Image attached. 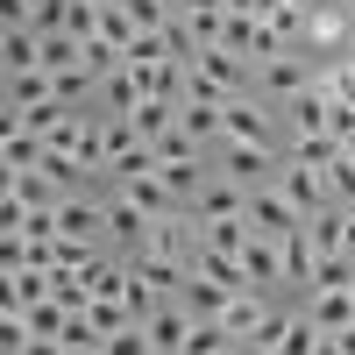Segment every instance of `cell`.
<instances>
[{
	"label": "cell",
	"mask_w": 355,
	"mask_h": 355,
	"mask_svg": "<svg viewBox=\"0 0 355 355\" xmlns=\"http://www.w3.org/2000/svg\"><path fill=\"white\" fill-rule=\"evenodd\" d=\"M313 78H320V57L313 50H284V57H270V64H256V93L270 107H284V100H299Z\"/></svg>",
	"instance_id": "6da1fadb"
},
{
	"label": "cell",
	"mask_w": 355,
	"mask_h": 355,
	"mask_svg": "<svg viewBox=\"0 0 355 355\" xmlns=\"http://www.w3.org/2000/svg\"><path fill=\"white\" fill-rule=\"evenodd\" d=\"M150 234H157V214H142V206L114 185V199H107V242H114V256H142Z\"/></svg>",
	"instance_id": "7a4b0ae2"
},
{
	"label": "cell",
	"mask_w": 355,
	"mask_h": 355,
	"mask_svg": "<svg viewBox=\"0 0 355 355\" xmlns=\"http://www.w3.org/2000/svg\"><path fill=\"white\" fill-rule=\"evenodd\" d=\"M277 142H220V171L234 178V185H270L277 178Z\"/></svg>",
	"instance_id": "3957f363"
},
{
	"label": "cell",
	"mask_w": 355,
	"mask_h": 355,
	"mask_svg": "<svg viewBox=\"0 0 355 355\" xmlns=\"http://www.w3.org/2000/svg\"><path fill=\"white\" fill-rule=\"evenodd\" d=\"M192 71L214 78L227 100H234V93H256V64H249V57H234V50H220V43H206V50L192 57Z\"/></svg>",
	"instance_id": "277c9868"
},
{
	"label": "cell",
	"mask_w": 355,
	"mask_h": 355,
	"mask_svg": "<svg viewBox=\"0 0 355 355\" xmlns=\"http://www.w3.org/2000/svg\"><path fill=\"white\" fill-rule=\"evenodd\" d=\"M57 234H71V242H107V199L64 192L57 199Z\"/></svg>",
	"instance_id": "5b68a950"
},
{
	"label": "cell",
	"mask_w": 355,
	"mask_h": 355,
	"mask_svg": "<svg viewBox=\"0 0 355 355\" xmlns=\"http://www.w3.org/2000/svg\"><path fill=\"white\" fill-rule=\"evenodd\" d=\"M227 142H277V121H270V100L263 93H234L227 100Z\"/></svg>",
	"instance_id": "8992f818"
},
{
	"label": "cell",
	"mask_w": 355,
	"mask_h": 355,
	"mask_svg": "<svg viewBox=\"0 0 355 355\" xmlns=\"http://www.w3.org/2000/svg\"><path fill=\"white\" fill-rule=\"evenodd\" d=\"M249 192H256V185H234L227 171H214V178H206V192L192 199V214H199V220H242V214H249Z\"/></svg>",
	"instance_id": "52a82bcc"
},
{
	"label": "cell",
	"mask_w": 355,
	"mask_h": 355,
	"mask_svg": "<svg viewBox=\"0 0 355 355\" xmlns=\"http://www.w3.org/2000/svg\"><path fill=\"white\" fill-rule=\"evenodd\" d=\"M270 185H277L291 206H299V214H320V206H334V199H327V171H306V164H291V157L277 164Z\"/></svg>",
	"instance_id": "ba28073f"
},
{
	"label": "cell",
	"mask_w": 355,
	"mask_h": 355,
	"mask_svg": "<svg viewBox=\"0 0 355 355\" xmlns=\"http://www.w3.org/2000/svg\"><path fill=\"white\" fill-rule=\"evenodd\" d=\"M242 270H249V291H284V234H256L242 249Z\"/></svg>",
	"instance_id": "9c48e42d"
},
{
	"label": "cell",
	"mask_w": 355,
	"mask_h": 355,
	"mask_svg": "<svg viewBox=\"0 0 355 355\" xmlns=\"http://www.w3.org/2000/svg\"><path fill=\"white\" fill-rule=\"evenodd\" d=\"M249 227H256V234H291V227H306V214H299L277 185H256V192H249Z\"/></svg>",
	"instance_id": "30bf717a"
},
{
	"label": "cell",
	"mask_w": 355,
	"mask_h": 355,
	"mask_svg": "<svg viewBox=\"0 0 355 355\" xmlns=\"http://www.w3.org/2000/svg\"><path fill=\"white\" fill-rule=\"evenodd\" d=\"M277 320V306H270V291H234L227 299V313H220V327L234 334V341H256L263 327Z\"/></svg>",
	"instance_id": "8fae6325"
},
{
	"label": "cell",
	"mask_w": 355,
	"mask_h": 355,
	"mask_svg": "<svg viewBox=\"0 0 355 355\" xmlns=\"http://www.w3.org/2000/svg\"><path fill=\"white\" fill-rule=\"evenodd\" d=\"M327 121H334V100L320 93V85H306L299 100H284V128H291V142H306V135H327Z\"/></svg>",
	"instance_id": "7c38bea8"
},
{
	"label": "cell",
	"mask_w": 355,
	"mask_h": 355,
	"mask_svg": "<svg viewBox=\"0 0 355 355\" xmlns=\"http://www.w3.org/2000/svg\"><path fill=\"white\" fill-rule=\"evenodd\" d=\"M142 327H150V341H157V355H185V341H192V313L178 306V299H164L150 320H142Z\"/></svg>",
	"instance_id": "4fadbf2b"
},
{
	"label": "cell",
	"mask_w": 355,
	"mask_h": 355,
	"mask_svg": "<svg viewBox=\"0 0 355 355\" xmlns=\"http://www.w3.org/2000/svg\"><path fill=\"white\" fill-rule=\"evenodd\" d=\"M57 100V71L36 64V71H8V114H28V107H50Z\"/></svg>",
	"instance_id": "5bb4252c"
},
{
	"label": "cell",
	"mask_w": 355,
	"mask_h": 355,
	"mask_svg": "<svg viewBox=\"0 0 355 355\" xmlns=\"http://www.w3.org/2000/svg\"><path fill=\"white\" fill-rule=\"evenodd\" d=\"M313 263H320L313 234L291 227V234H284V291H291V299H306V291H313Z\"/></svg>",
	"instance_id": "9a60e30c"
},
{
	"label": "cell",
	"mask_w": 355,
	"mask_h": 355,
	"mask_svg": "<svg viewBox=\"0 0 355 355\" xmlns=\"http://www.w3.org/2000/svg\"><path fill=\"white\" fill-rule=\"evenodd\" d=\"M142 100H150V93H142V78H135L128 64H114V71L100 78V93H93V107H100V114H135Z\"/></svg>",
	"instance_id": "2e32d148"
},
{
	"label": "cell",
	"mask_w": 355,
	"mask_h": 355,
	"mask_svg": "<svg viewBox=\"0 0 355 355\" xmlns=\"http://www.w3.org/2000/svg\"><path fill=\"white\" fill-rule=\"evenodd\" d=\"M299 306L313 313V327H320V334H341V327H355V291H306Z\"/></svg>",
	"instance_id": "e0dca14e"
},
{
	"label": "cell",
	"mask_w": 355,
	"mask_h": 355,
	"mask_svg": "<svg viewBox=\"0 0 355 355\" xmlns=\"http://www.w3.org/2000/svg\"><path fill=\"white\" fill-rule=\"evenodd\" d=\"M227 299H234V291H227V284H214V277H199V270L185 277V291H178V306H185L192 320H220V313H227Z\"/></svg>",
	"instance_id": "ac0fdd59"
},
{
	"label": "cell",
	"mask_w": 355,
	"mask_h": 355,
	"mask_svg": "<svg viewBox=\"0 0 355 355\" xmlns=\"http://www.w3.org/2000/svg\"><path fill=\"white\" fill-rule=\"evenodd\" d=\"M50 142L36 128H0V171H36Z\"/></svg>",
	"instance_id": "d6986e66"
},
{
	"label": "cell",
	"mask_w": 355,
	"mask_h": 355,
	"mask_svg": "<svg viewBox=\"0 0 355 355\" xmlns=\"http://www.w3.org/2000/svg\"><path fill=\"white\" fill-rule=\"evenodd\" d=\"M306 234H313V249H320V256L348 249V206H320V214H306Z\"/></svg>",
	"instance_id": "ffe728a7"
},
{
	"label": "cell",
	"mask_w": 355,
	"mask_h": 355,
	"mask_svg": "<svg viewBox=\"0 0 355 355\" xmlns=\"http://www.w3.org/2000/svg\"><path fill=\"white\" fill-rule=\"evenodd\" d=\"M0 64L8 71H36L43 64V36L36 28H0Z\"/></svg>",
	"instance_id": "44dd1931"
},
{
	"label": "cell",
	"mask_w": 355,
	"mask_h": 355,
	"mask_svg": "<svg viewBox=\"0 0 355 355\" xmlns=\"http://www.w3.org/2000/svg\"><path fill=\"white\" fill-rule=\"evenodd\" d=\"M128 121L142 128V142H164V135L178 128V107H171V100H142V107L128 114Z\"/></svg>",
	"instance_id": "7402d4cb"
},
{
	"label": "cell",
	"mask_w": 355,
	"mask_h": 355,
	"mask_svg": "<svg viewBox=\"0 0 355 355\" xmlns=\"http://www.w3.org/2000/svg\"><path fill=\"white\" fill-rule=\"evenodd\" d=\"M85 320H93V327L114 341V334H128V327H135V306H128V299H93V306H85Z\"/></svg>",
	"instance_id": "603a6c76"
},
{
	"label": "cell",
	"mask_w": 355,
	"mask_h": 355,
	"mask_svg": "<svg viewBox=\"0 0 355 355\" xmlns=\"http://www.w3.org/2000/svg\"><path fill=\"white\" fill-rule=\"evenodd\" d=\"M284 157H291V164H306V171H327V164L341 157V135H306V142H291Z\"/></svg>",
	"instance_id": "cb8c5ba5"
},
{
	"label": "cell",
	"mask_w": 355,
	"mask_h": 355,
	"mask_svg": "<svg viewBox=\"0 0 355 355\" xmlns=\"http://www.w3.org/2000/svg\"><path fill=\"white\" fill-rule=\"evenodd\" d=\"M234 348V334L220 327V320H192V341H185V355H227Z\"/></svg>",
	"instance_id": "d4e9b609"
},
{
	"label": "cell",
	"mask_w": 355,
	"mask_h": 355,
	"mask_svg": "<svg viewBox=\"0 0 355 355\" xmlns=\"http://www.w3.org/2000/svg\"><path fill=\"white\" fill-rule=\"evenodd\" d=\"M64 306H57V299H43V306H28V334H36V341H64Z\"/></svg>",
	"instance_id": "484cf974"
},
{
	"label": "cell",
	"mask_w": 355,
	"mask_h": 355,
	"mask_svg": "<svg viewBox=\"0 0 355 355\" xmlns=\"http://www.w3.org/2000/svg\"><path fill=\"white\" fill-rule=\"evenodd\" d=\"M121 8H128V21H135V28H171V15H178L171 0H121Z\"/></svg>",
	"instance_id": "4316f807"
},
{
	"label": "cell",
	"mask_w": 355,
	"mask_h": 355,
	"mask_svg": "<svg viewBox=\"0 0 355 355\" xmlns=\"http://www.w3.org/2000/svg\"><path fill=\"white\" fill-rule=\"evenodd\" d=\"M107 355H157V341H150V327L135 320L128 334H114V341H107Z\"/></svg>",
	"instance_id": "83f0119b"
},
{
	"label": "cell",
	"mask_w": 355,
	"mask_h": 355,
	"mask_svg": "<svg viewBox=\"0 0 355 355\" xmlns=\"http://www.w3.org/2000/svg\"><path fill=\"white\" fill-rule=\"evenodd\" d=\"M21 355H71V348H64V341H28Z\"/></svg>",
	"instance_id": "f1b7e54d"
},
{
	"label": "cell",
	"mask_w": 355,
	"mask_h": 355,
	"mask_svg": "<svg viewBox=\"0 0 355 355\" xmlns=\"http://www.w3.org/2000/svg\"><path fill=\"white\" fill-rule=\"evenodd\" d=\"M313 355H348V348H341V334H320V348H313Z\"/></svg>",
	"instance_id": "f546056e"
},
{
	"label": "cell",
	"mask_w": 355,
	"mask_h": 355,
	"mask_svg": "<svg viewBox=\"0 0 355 355\" xmlns=\"http://www.w3.org/2000/svg\"><path fill=\"white\" fill-rule=\"evenodd\" d=\"M341 348H348V355H355V327H341Z\"/></svg>",
	"instance_id": "4dcf8cb0"
},
{
	"label": "cell",
	"mask_w": 355,
	"mask_h": 355,
	"mask_svg": "<svg viewBox=\"0 0 355 355\" xmlns=\"http://www.w3.org/2000/svg\"><path fill=\"white\" fill-rule=\"evenodd\" d=\"M348 21H355V0H348Z\"/></svg>",
	"instance_id": "1f68e13d"
},
{
	"label": "cell",
	"mask_w": 355,
	"mask_h": 355,
	"mask_svg": "<svg viewBox=\"0 0 355 355\" xmlns=\"http://www.w3.org/2000/svg\"><path fill=\"white\" fill-rule=\"evenodd\" d=\"M100 8H107V0H100Z\"/></svg>",
	"instance_id": "d6a6232c"
},
{
	"label": "cell",
	"mask_w": 355,
	"mask_h": 355,
	"mask_svg": "<svg viewBox=\"0 0 355 355\" xmlns=\"http://www.w3.org/2000/svg\"><path fill=\"white\" fill-rule=\"evenodd\" d=\"M227 355H234V348H227Z\"/></svg>",
	"instance_id": "836d02e7"
}]
</instances>
